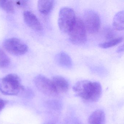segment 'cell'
I'll return each mask as SVG.
<instances>
[{"label": "cell", "mask_w": 124, "mask_h": 124, "mask_svg": "<svg viewBox=\"0 0 124 124\" xmlns=\"http://www.w3.org/2000/svg\"><path fill=\"white\" fill-rule=\"evenodd\" d=\"M108 29L106 31V34H105L106 38L108 39L111 40L115 38H114L115 34L113 30L112 31L111 29Z\"/></svg>", "instance_id": "cell-17"}, {"label": "cell", "mask_w": 124, "mask_h": 124, "mask_svg": "<svg viewBox=\"0 0 124 124\" xmlns=\"http://www.w3.org/2000/svg\"><path fill=\"white\" fill-rule=\"evenodd\" d=\"M73 91L77 96L85 101L95 102L99 100L102 93L100 83L88 80L79 81L74 85Z\"/></svg>", "instance_id": "cell-1"}, {"label": "cell", "mask_w": 124, "mask_h": 124, "mask_svg": "<svg viewBox=\"0 0 124 124\" xmlns=\"http://www.w3.org/2000/svg\"><path fill=\"white\" fill-rule=\"evenodd\" d=\"M16 3L17 6L21 8H23L27 5V1L25 0L17 1L16 2Z\"/></svg>", "instance_id": "cell-18"}, {"label": "cell", "mask_w": 124, "mask_h": 124, "mask_svg": "<svg viewBox=\"0 0 124 124\" xmlns=\"http://www.w3.org/2000/svg\"><path fill=\"white\" fill-rule=\"evenodd\" d=\"M6 103V101L0 98V112L4 108Z\"/></svg>", "instance_id": "cell-19"}, {"label": "cell", "mask_w": 124, "mask_h": 124, "mask_svg": "<svg viewBox=\"0 0 124 124\" xmlns=\"http://www.w3.org/2000/svg\"><path fill=\"white\" fill-rule=\"evenodd\" d=\"M99 16L95 11L89 10L86 11L83 15V21L86 31L91 34L98 31L101 24Z\"/></svg>", "instance_id": "cell-5"}, {"label": "cell", "mask_w": 124, "mask_h": 124, "mask_svg": "<svg viewBox=\"0 0 124 124\" xmlns=\"http://www.w3.org/2000/svg\"><path fill=\"white\" fill-rule=\"evenodd\" d=\"M55 61L58 65L62 67L69 69L72 66V61L70 56L64 52H61L55 56Z\"/></svg>", "instance_id": "cell-11"}, {"label": "cell", "mask_w": 124, "mask_h": 124, "mask_svg": "<svg viewBox=\"0 0 124 124\" xmlns=\"http://www.w3.org/2000/svg\"><path fill=\"white\" fill-rule=\"evenodd\" d=\"M23 17L26 23L30 27L36 31L42 30V28L40 22L33 13L26 11L24 12Z\"/></svg>", "instance_id": "cell-8"}, {"label": "cell", "mask_w": 124, "mask_h": 124, "mask_svg": "<svg viewBox=\"0 0 124 124\" xmlns=\"http://www.w3.org/2000/svg\"><path fill=\"white\" fill-rule=\"evenodd\" d=\"M54 4L53 0H39L38 3V8L39 11L42 14L47 15L51 11Z\"/></svg>", "instance_id": "cell-12"}, {"label": "cell", "mask_w": 124, "mask_h": 124, "mask_svg": "<svg viewBox=\"0 0 124 124\" xmlns=\"http://www.w3.org/2000/svg\"><path fill=\"white\" fill-rule=\"evenodd\" d=\"M68 33L70 41L75 45H83L87 40L86 30L82 20L79 18L77 17L74 24Z\"/></svg>", "instance_id": "cell-4"}, {"label": "cell", "mask_w": 124, "mask_h": 124, "mask_svg": "<svg viewBox=\"0 0 124 124\" xmlns=\"http://www.w3.org/2000/svg\"><path fill=\"white\" fill-rule=\"evenodd\" d=\"M123 39L122 37H116L114 39L109 40L107 42L101 43L99 45V46L100 47L103 48H107L111 47L122 42L123 40Z\"/></svg>", "instance_id": "cell-14"}, {"label": "cell", "mask_w": 124, "mask_h": 124, "mask_svg": "<svg viewBox=\"0 0 124 124\" xmlns=\"http://www.w3.org/2000/svg\"><path fill=\"white\" fill-rule=\"evenodd\" d=\"M3 47L8 52L16 55H21L27 52L28 47L19 39L15 38L6 40L3 44Z\"/></svg>", "instance_id": "cell-7"}, {"label": "cell", "mask_w": 124, "mask_h": 124, "mask_svg": "<svg viewBox=\"0 0 124 124\" xmlns=\"http://www.w3.org/2000/svg\"><path fill=\"white\" fill-rule=\"evenodd\" d=\"M25 87L22 85L19 77L11 74L0 78V91L8 95H21Z\"/></svg>", "instance_id": "cell-2"}, {"label": "cell", "mask_w": 124, "mask_h": 124, "mask_svg": "<svg viewBox=\"0 0 124 124\" xmlns=\"http://www.w3.org/2000/svg\"><path fill=\"white\" fill-rule=\"evenodd\" d=\"M52 80L58 94L68 91L69 85L68 81L64 78L61 76H56L53 78Z\"/></svg>", "instance_id": "cell-9"}, {"label": "cell", "mask_w": 124, "mask_h": 124, "mask_svg": "<svg viewBox=\"0 0 124 124\" xmlns=\"http://www.w3.org/2000/svg\"><path fill=\"white\" fill-rule=\"evenodd\" d=\"M10 63V60L7 54L0 49V68L8 67Z\"/></svg>", "instance_id": "cell-16"}, {"label": "cell", "mask_w": 124, "mask_h": 124, "mask_svg": "<svg viewBox=\"0 0 124 124\" xmlns=\"http://www.w3.org/2000/svg\"><path fill=\"white\" fill-rule=\"evenodd\" d=\"M124 50V47H123V45L120 46L117 50V52L118 53H120L123 51Z\"/></svg>", "instance_id": "cell-20"}, {"label": "cell", "mask_w": 124, "mask_h": 124, "mask_svg": "<svg viewBox=\"0 0 124 124\" xmlns=\"http://www.w3.org/2000/svg\"><path fill=\"white\" fill-rule=\"evenodd\" d=\"M112 26L116 30L122 31L124 30V11H119L115 15Z\"/></svg>", "instance_id": "cell-13"}, {"label": "cell", "mask_w": 124, "mask_h": 124, "mask_svg": "<svg viewBox=\"0 0 124 124\" xmlns=\"http://www.w3.org/2000/svg\"><path fill=\"white\" fill-rule=\"evenodd\" d=\"M34 82L38 90L48 96H55L58 95L52 80L44 75H38L35 78Z\"/></svg>", "instance_id": "cell-6"}, {"label": "cell", "mask_w": 124, "mask_h": 124, "mask_svg": "<svg viewBox=\"0 0 124 124\" xmlns=\"http://www.w3.org/2000/svg\"><path fill=\"white\" fill-rule=\"evenodd\" d=\"M0 7L8 13H12L15 10L14 3L11 0H0Z\"/></svg>", "instance_id": "cell-15"}, {"label": "cell", "mask_w": 124, "mask_h": 124, "mask_svg": "<svg viewBox=\"0 0 124 124\" xmlns=\"http://www.w3.org/2000/svg\"><path fill=\"white\" fill-rule=\"evenodd\" d=\"M88 124H105L106 116L104 112L101 109L93 111L89 116Z\"/></svg>", "instance_id": "cell-10"}, {"label": "cell", "mask_w": 124, "mask_h": 124, "mask_svg": "<svg viewBox=\"0 0 124 124\" xmlns=\"http://www.w3.org/2000/svg\"><path fill=\"white\" fill-rule=\"evenodd\" d=\"M77 17L74 10L71 8L63 7L59 13L58 24L60 30L69 33L76 21Z\"/></svg>", "instance_id": "cell-3"}]
</instances>
